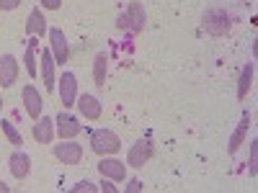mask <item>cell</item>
Wrapping results in <instances>:
<instances>
[{"instance_id": "3", "label": "cell", "mask_w": 258, "mask_h": 193, "mask_svg": "<svg viewBox=\"0 0 258 193\" xmlns=\"http://www.w3.org/2000/svg\"><path fill=\"white\" fill-rule=\"evenodd\" d=\"M54 157L62 162V165H80L83 160V144L68 139L62 144H54Z\"/></svg>"}, {"instance_id": "10", "label": "cell", "mask_w": 258, "mask_h": 193, "mask_svg": "<svg viewBox=\"0 0 258 193\" xmlns=\"http://www.w3.org/2000/svg\"><path fill=\"white\" fill-rule=\"evenodd\" d=\"M16 80H18V59L13 54H3L0 57V85L11 88Z\"/></svg>"}, {"instance_id": "2", "label": "cell", "mask_w": 258, "mask_h": 193, "mask_svg": "<svg viewBox=\"0 0 258 193\" xmlns=\"http://www.w3.org/2000/svg\"><path fill=\"white\" fill-rule=\"evenodd\" d=\"M145 8L140 6V3H129V8L121 13V18H119V29H124V31H132V34H140L142 29H145Z\"/></svg>"}, {"instance_id": "12", "label": "cell", "mask_w": 258, "mask_h": 193, "mask_svg": "<svg viewBox=\"0 0 258 193\" xmlns=\"http://www.w3.org/2000/svg\"><path fill=\"white\" fill-rule=\"evenodd\" d=\"M21 95H24V106H26V114L36 121L39 116H41V106H44V103H41V95H39V90L34 88V85H26V88H24V93H21Z\"/></svg>"}, {"instance_id": "5", "label": "cell", "mask_w": 258, "mask_h": 193, "mask_svg": "<svg viewBox=\"0 0 258 193\" xmlns=\"http://www.w3.org/2000/svg\"><path fill=\"white\" fill-rule=\"evenodd\" d=\"M150 157H153V142H150V139H140V142H135L132 147H129V152H126V165L142 167Z\"/></svg>"}, {"instance_id": "15", "label": "cell", "mask_w": 258, "mask_h": 193, "mask_svg": "<svg viewBox=\"0 0 258 193\" xmlns=\"http://www.w3.org/2000/svg\"><path fill=\"white\" fill-rule=\"evenodd\" d=\"M248 129H250V114L245 111L243 119H240V124H238V129H235L232 137H230V147H227V152H230V155H235V152L240 149V144H243L245 137H248Z\"/></svg>"}, {"instance_id": "19", "label": "cell", "mask_w": 258, "mask_h": 193, "mask_svg": "<svg viewBox=\"0 0 258 193\" xmlns=\"http://www.w3.org/2000/svg\"><path fill=\"white\" fill-rule=\"evenodd\" d=\"M250 80H253V62H248L245 67H243V75H240V82H238V98H240V101L248 95Z\"/></svg>"}, {"instance_id": "7", "label": "cell", "mask_w": 258, "mask_h": 193, "mask_svg": "<svg viewBox=\"0 0 258 193\" xmlns=\"http://www.w3.org/2000/svg\"><path fill=\"white\" fill-rule=\"evenodd\" d=\"M204 29L212 36H225L230 31V16L225 11H209L204 16Z\"/></svg>"}, {"instance_id": "26", "label": "cell", "mask_w": 258, "mask_h": 193, "mask_svg": "<svg viewBox=\"0 0 258 193\" xmlns=\"http://www.w3.org/2000/svg\"><path fill=\"white\" fill-rule=\"evenodd\" d=\"M98 190H106V193H116V185H111V180L109 178H106L101 185H98Z\"/></svg>"}, {"instance_id": "14", "label": "cell", "mask_w": 258, "mask_h": 193, "mask_svg": "<svg viewBox=\"0 0 258 193\" xmlns=\"http://www.w3.org/2000/svg\"><path fill=\"white\" fill-rule=\"evenodd\" d=\"M8 167H11V173L16 180H24L29 175V167H31V157L26 152H13L11 160H8Z\"/></svg>"}, {"instance_id": "16", "label": "cell", "mask_w": 258, "mask_h": 193, "mask_svg": "<svg viewBox=\"0 0 258 193\" xmlns=\"http://www.w3.org/2000/svg\"><path fill=\"white\" fill-rule=\"evenodd\" d=\"M41 80H44V88L47 90H54V57H52V49H44L41 52Z\"/></svg>"}, {"instance_id": "6", "label": "cell", "mask_w": 258, "mask_h": 193, "mask_svg": "<svg viewBox=\"0 0 258 193\" xmlns=\"http://www.w3.org/2000/svg\"><path fill=\"white\" fill-rule=\"evenodd\" d=\"M49 49H52V57H54V64H64L70 57V49H68V39H64L62 29H49Z\"/></svg>"}, {"instance_id": "4", "label": "cell", "mask_w": 258, "mask_h": 193, "mask_svg": "<svg viewBox=\"0 0 258 193\" xmlns=\"http://www.w3.org/2000/svg\"><path fill=\"white\" fill-rule=\"evenodd\" d=\"M59 82V101H62V109H70L78 101V77L73 72H62Z\"/></svg>"}, {"instance_id": "13", "label": "cell", "mask_w": 258, "mask_h": 193, "mask_svg": "<svg viewBox=\"0 0 258 193\" xmlns=\"http://www.w3.org/2000/svg\"><path fill=\"white\" fill-rule=\"evenodd\" d=\"M34 139L39 144H49L54 139V121L49 116H39L34 124Z\"/></svg>"}, {"instance_id": "17", "label": "cell", "mask_w": 258, "mask_h": 193, "mask_svg": "<svg viewBox=\"0 0 258 193\" xmlns=\"http://www.w3.org/2000/svg\"><path fill=\"white\" fill-rule=\"evenodd\" d=\"M26 34H29V36H44V34H47V18L41 16V8H34V11L29 13Z\"/></svg>"}, {"instance_id": "9", "label": "cell", "mask_w": 258, "mask_h": 193, "mask_svg": "<svg viewBox=\"0 0 258 193\" xmlns=\"http://www.w3.org/2000/svg\"><path fill=\"white\" fill-rule=\"evenodd\" d=\"M54 124H57L59 139H75V137L83 132V124H80L75 116H70V114H59V116L54 119Z\"/></svg>"}, {"instance_id": "8", "label": "cell", "mask_w": 258, "mask_h": 193, "mask_svg": "<svg viewBox=\"0 0 258 193\" xmlns=\"http://www.w3.org/2000/svg\"><path fill=\"white\" fill-rule=\"evenodd\" d=\"M75 106H78V111L83 114V119H91V121H98V119H101L103 106H101V101H98L96 95H91V93H83V95H78Z\"/></svg>"}, {"instance_id": "20", "label": "cell", "mask_w": 258, "mask_h": 193, "mask_svg": "<svg viewBox=\"0 0 258 193\" xmlns=\"http://www.w3.org/2000/svg\"><path fill=\"white\" fill-rule=\"evenodd\" d=\"M24 62H26V72H29V77H36V72H39V67H36V41H29L26 54H24Z\"/></svg>"}, {"instance_id": "23", "label": "cell", "mask_w": 258, "mask_h": 193, "mask_svg": "<svg viewBox=\"0 0 258 193\" xmlns=\"http://www.w3.org/2000/svg\"><path fill=\"white\" fill-rule=\"evenodd\" d=\"M80 190H91V193H96L98 185H93V183H88V180H80L78 185H73V193H80Z\"/></svg>"}, {"instance_id": "24", "label": "cell", "mask_w": 258, "mask_h": 193, "mask_svg": "<svg viewBox=\"0 0 258 193\" xmlns=\"http://www.w3.org/2000/svg\"><path fill=\"white\" fill-rule=\"evenodd\" d=\"M21 6V0H0V11H13Z\"/></svg>"}, {"instance_id": "22", "label": "cell", "mask_w": 258, "mask_h": 193, "mask_svg": "<svg viewBox=\"0 0 258 193\" xmlns=\"http://www.w3.org/2000/svg\"><path fill=\"white\" fill-rule=\"evenodd\" d=\"M250 175H258V142H250Z\"/></svg>"}, {"instance_id": "18", "label": "cell", "mask_w": 258, "mask_h": 193, "mask_svg": "<svg viewBox=\"0 0 258 193\" xmlns=\"http://www.w3.org/2000/svg\"><path fill=\"white\" fill-rule=\"evenodd\" d=\"M106 54L101 52V54H96V59H93V80H96V85L98 88H103V82H106Z\"/></svg>"}, {"instance_id": "29", "label": "cell", "mask_w": 258, "mask_h": 193, "mask_svg": "<svg viewBox=\"0 0 258 193\" xmlns=\"http://www.w3.org/2000/svg\"><path fill=\"white\" fill-rule=\"evenodd\" d=\"M0 109H3V98H0Z\"/></svg>"}, {"instance_id": "21", "label": "cell", "mask_w": 258, "mask_h": 193, "mask_svg": "<svg viewBox=\"0 0 258 193\" xmlns=\"http://www.w3.org/2000/svg\"><path fill=\"white\" fill-rule=\"evenodd\" d=\"M0 124H3V132H6V137L11 139V144H24V137H21V132H18V129L6 119V121H0Z\"/></svg>"}, {"instance_id": "27", "label": "cell", "mask_w": 258, "mask_h": 193, "mask_svg": "<svg viewBox=\"0 0 258 193\" xmlns=\"http://www.w3.org/2000/svg\"><path fill=\"white\" fill-rule=\"evenodd\" d=\"M126 190H129V193H137V190H142V183H140V180H129Z\"/></svg>"}, {"instance_id": "28", "label": "cell", "mask_w": 258, "mask_h": 193, "mask_svg": "<svg viewBox=\"0 0 258 193\" xmlns=\"http://www.w3.org/2000/svg\"><path fill=\"white\" fill-rule=\"evenodd\" d=\"M0 190H3V193H8V190H11V185H6L3 180H0Z\"/></svg>"}, {"instance_id": "25", "label": "cell", "mask_w": 258, "mask_h": 193, "mask_svg": "<svg viewBox=\"0 0 258 193\" xmlns=\"http://www.w3.org/2000/svg\"><path fill=\"white\" fill-rule=\"evenodd\" d=\"M41 8H49V11H59V8H62V0H41Z\"/></svg>"}, {"instance_id": "1", "label": "cell", "mask_w": 258, "mask_h": 193, "mask_svg": "<svg viewBox=\"0 0 258 193\" xmlns=\"http://www.w3.org/2000/svg\"><path fill=\"white\" fill-rule=\"evenodd\" d=\"M91 147H93V152L101 155V157L116 155L121 149V139L111 132V129H98V132H93V137H91Z\"/></svg>"}, {"instance_id": "11", "label": "cell", "mask_w": 258, "mask_h": 193, "mask_svg": "<svg viewBox=\"0 0 258 193\" xmlns=\"http://www.w3.org/2000/svg\"><path fill=\"white\" fill-rule=\"evenodd\" d=\"M98 173L103 175V178H109V180H124L126 178V165L124 162H119V160H109V157H103L101 162H98Z\"/></svg>"}]
</instances>
